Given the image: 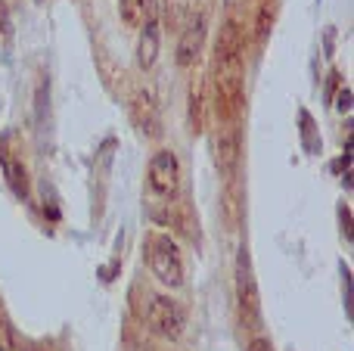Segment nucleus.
Returning <instances> with one entry per match:
<instances>
[{
    "label": "nucleus",
    "mask_w": 354,
    "mask_h": 351,
    "mask_svg": "<svg viewBox=\"0 0 354 351\" xmlns=\"http://www.w3.org/2000/svg\"><path fill=\"white\" fill-rule=\"evenodd\" d=\"M143 12H147V0H122V16L131 25H143Z\"/></svg>",
    "instance_id": "9"
},
{
    "label": "nucleus",
    "mask_w": 354,
    "mask_h": 351,
    "mask_svg": "<svg viewBox=\"0 0 354 351\" xmlns=\"http://www.w3.org/2000/svg\"><path fill=\"white\" fill-rule=\"evenodd\" d=\"M149 190L159 199H174L177 187H180V162L171 149H159V153L149 159Z\"/></svg>",
    "instance_id": "2"
},
{
    "label": "nucleus",
    "mask_w": 354,
    "mask_h": 351,
    "mask_svg": "<svg viewBox=\"0 0 354 351\" xmlns=\"http://www.w3.org/2000/svg\"><path fill=\"white\" fill-rule=\"evenodd\" d=\"M236 290H239V305H243V314H249L252 321L258 317V290L255 280H252V267H249V255H239L236 261Z\"/></svg>",
    "instance_id": "5"
},
{
    "label": "nucleus",
    "mask_w": 354,
    "mask_h": 351,
    "mask_svg": "<svg viewBox=\"0 0 354 351\" xmlns=\"http://www.w3.org/2000/svg\"><path fill=\"white\" fill-rule=\"evenodd\" d=\"M147 323L156 336L162 339H177L183 333V323H187V314L183 308L168 296H156L147 308Z\"/></svg>",
    "instance_id": "3"
},
{
    "label": "nucleus",
    "mask_w": 354,
    "mask_h": 351,
    "mask_svg": "<svg viewBox=\"0 0 354 351\" xmlns=\"http://www.w3.org/2000/svg\"><path fill=\"white\" fill-rule=\"evenodd\" d=\"M236 162H239V134L233 124H227L218 134V165L224 174H233Z\"/></svg>",
    "instance_id": "7"
},
{
    "label": "nucleus",
    "mask_w": 354,
    "mask_h": 351,
    "mask_svg": "<svg viewBox=\"0 0 354 351\" xmlns=\"http://www.w3.org/2000/svg\"><path fill=\"white\" fill-rule=\"evenodd\" d=\"M149 267H153L159 283L171 286V290L183 286V261L171 236H165V234L149 236Z\"/></svg>",
    "instance_id": "1"
},
{
    "label": "nucleus",
    "mask_w": 354,
    "mask_h": 351,
    "mask_svg": "<svg viewBox=\"0 0 354 351\" xmlns=\"http://www.w3.org/2000/svg\"><path fill=\"white\" fill-rule=\"evenodd\" d=\"M0 351H12V333L3 321H0Z\"/></svg>",
    "instance_id": "11"
},
{
    "label": "nucleus",
    "mask_w": 354,
    "mask_h": 351,
    "mask_svg": "<svg viewBox=\"0 0 354 351\" xmlns=\"http://www.w3.org/2000/svg\"><path fill=\"white\" fill-rule=\"evenodd\" d=\"M339 112H348L351 109V91H348V87H342V91H339Z\"/></svg>",
    "instance_id": "12"
},
{
    "label": "nucleus",
    "mask_w": 354,
    "mask_h": 351,
    "mask_svg": "<svg viewBox=\"0 0 354 351\" xmlns=\"http://www.w3.org/2000/svg\"><path fill=\"white\" fill-rule=\"evenodd\" d=\"M3 168H6V180H10L12 193L25 199V196H28V180H25V168L19 165L16 159H10V155L3 159Z\"/></svg>",
    "instance_id": "8"
},
{
    "label": "nucleus",
    "mask_w": 354,
    "mask_h": 351,
    "mask_svg": "<svg viewBox=\"0 0 354 351\" xmlns=\"http://www.w3.org/2000/svg\"><path fill=\"white\" fill-rule=\"evenodd\" d=\"M156 59H159V22L149 19V22H143L140 41H137V62H140V68H153Z\"/></svg>",
    "instance_id": "6"
},
{
    "label": "nucleus",
    "mask_w": 354,
    "mask_h": 351,
    "mask_svg": "<svg viewBox=\"0 0 354 351\" xmlns=\"http://www.w3.org/2000/svg\"><path fill=\"white\" fill-rule=\"evenodd\" d=\"M270 22H274V0H264L261 12H258V37H268Z\"/></svg>",
    "instance_id": "10"
},
{
    "label": "nucleus",
    "mask_w": 354,
    "mask_h": 351,
    "mask_svg": "<svg viewBox=\"0 0 354 351\" xmlns=\"http://www.w3.org/2000/svg\"><path fill=\"white\" fill-rule=\"evenodd\" d=\"M202 44H205V16H196L177 41V66H193Z\"/></svg>",
    "instance_id": "4"
},
{
    "label": "nucleus",
    "mask_w": 354,
    "mask_h": 351,
    "mask_svg": "<svg viewBox=\"0 0 354 351\" xmlns=\"http://www.w3.org/2000/svg\"><path fill=\"white\" fill-rule=\"evenodd\" d=\"M236 3H245V0H227V6H236Z\"/></svg>",
    "instance_id": "13"
}]
</instances>
